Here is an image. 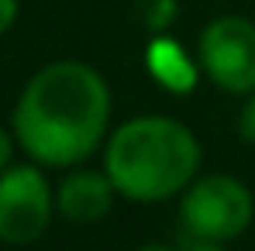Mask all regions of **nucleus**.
Instances as JSON below:
<instances>
[{"mask_svg": "<svg viewBox=\"0 0 255 251\" xmlns=\"http://www.w3.org/2000/svg\"><path fill=\"white\" fill-rule=\"evenodd\" d=\"M238 134L255 145V93H249V103L242 107V117H238Z\"/></svg>", "mask_w": 255, "mask_h": 251, "instance_id": "8", "label": "nucleus"}, {"mask_svg": "<svg viewBox=\"0 0 255 251\" xmlns=\"http://www.w3.org/2000/svg\"><path fill=\"white\" fill-rule=\"evenodd\" d=\"M207 80L235 96L255 93V24L245 17H217L204 28L197 45Z\"/></svg>", "mask_w": 255, "mask_h": 251, "instance_id": "5", "label": "nucleus"}, {"mask_svg": "<svg viewBox=\"0 0 255 251\" xmlns=\"http://www.w3.org/2000/svg\"><path fill=\"white\" fill-rule=\"evenodd\" d=\"M200 159V141L183 121L145 114L114 127L104 148V172L125 200L159 203L197 179Z\"/></svg>", "mask_w": 255, "mask_h": 251, "instance_id": "2", "label": "nucleus"}, {"mask_svg": "<svg viewBox=\"0 0 255 251\" xmlns=\"http://www.w3.org/2000/svg\"><path fill=\"white\" fill-rule=\"evenodd\" d=\"M14 145H17L14 131H3V127H0V172L10 166V159H14Z\"/></svg>", "mask_w": 255, "mask_h": 251, "instance_id": "10", "label": "nucleus"}, {"mask_svg": "<svg viewBox=\"0 0 255 251\" xmlns=\"http://www.w3.org/2000/svg\"><path fill=\"white\" fill-rule=\"evenodd\" d=\"M114 182L107 172H93V168H76L69 172L59 189H55V210L69 220V224H97L104 220L114 207Z\"/></svg>", "mask_w": 255, "mask_h": 251, "instance_id": "6", "label": "nucleus"}, {"mask_svg": "<svg viewBox=\"0 0 255 251\" xmlns=\"http://www.w3.org/2000/svg\"><path fill=\"white\" fill-rule=\"evenodd\" d=\"M186 251H221V245L217 241H204V238H193V245Z\"/></svg>", "mask_w": 255, "mask_h": 251, "instance_id": "11", "label": "nucleus"}, {"mask_svg": "<svg viewBox=\"0 0 255 251\" xmlns=\"http://www.w3.org/2000/svg\"><path fill=\"white\" fill-rule=\"evenodd\" d=\"M134 251H172V248H166V245H145V248H134Z\"/></svg>", "mask_w": 255, "mask_h": 251, "instance_id": "12", "label": "nucleus"}, {"mask_svg": "<svg viewBox=\"0 0 255 251\" xmlns=\"http://www.w3.org/2000/svg\"><path fill=\"white\" fill-rule=\"evenodd\" d=\"M148 66H152V73L162 80V83L176 89V93H186L190 83H193V76H197V69L190 66V59L179 52V45L172 42H155L148 48Z\"/></svg>", "mask_w": 255, "mask_h": 251, "instance_id": "7", "label": "nucleus"}, {"mask_svg": "<svg viewBox=\"0 0 255 251\" xmlns=\"http://www.w3.org/2000/svg\"><path fill=\"white\" fill-rule=\"evenodd\" d=\"M17 0H0V38L14 28V21H17Z\"/></svg>", "mask_w": 255, "mask_h": 251, "instance_id": "9", "label": "nucleus"}, {"mask_svg": "<svg viewBox=\"0 0 255 251\" xmlns=\"http://www.w3.org/2000/svg\"><path fill=\"white\" fill-rule=\"evenodd\" d=\"M252 217H255V196L235 175H224V172L200 175L183 189L179 224L186 227L190 238L228 245L249 231Z\"/></svg>", "mask_w": 255, "mask_h": 251, "instance_id": "3", "label": "nucleus"}, {"mask_svg": "<svg viewBox=\"0 0 255 251\" xmlns=\"http://www.w3.org/2000/svg\"><path fill=\"white\" fill-rule=\"evenodd\" d=\"M55 213V189L42 166H7L0 172V241L31 245L38 241Z\"/></svg>", "mask_w": 255, "mask_h": 251, "instance_id": "4", "label": "nucleus"}, {"mask_svg": "<svg viewBox=\"0 0 255 251\" xmlns=\"http://www.w3.org/2000/svg\"><path fill=\"white\" fill-rule=\"evenodd\" d=\"M111 89L107 80L76 59L42 66L14 103L10 131L45 168H73L107 145Z\"/></svg>", "mask_w": 255, "mask_h": 251, "instance_id": "1", "label": "nucleus"}]
</instances>
